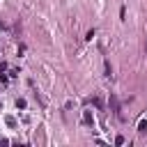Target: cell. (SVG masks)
<instances>
[{
  "label": "cell",
  "mask_w": 147,
  "mask_h": 147,
  "mask_svg": "<svg viewBox=\"0 0 147 147\" xmlns=\"http://www.w3.org/2000/svg\"><path fill=\"white\" fill-rule=\"evenodd\" d=\"M138 133H147V119H145V117H142L140 124H138Z\"/></svg>",
  "instance_id": "obj_1"
},
{
  "label": "cell",
  "mask_w": 147,
  "mask_h": 147,
  "mask_svg": "<svg viewBox=\"0 0 147 147\" xmlns=\"http://www.w3.org/2000/svg\"><path fill=\"white\" fill-rule=\"evenodd\" d=\"M83 122H85V124H92V122H94V119H92V113H90V110H85V113H83Z\"/></svg>",
  "instance_id": "obj_2"
},
{
  "label": "cell",
  "mask_w": 147,
  "mask_h": 147,
  "mask_svg": "<svg viewBox=\"0 0 147 147\" xmlns=\"http://www.w3.org/2000/svg\"><path fill=\"white\" fill-rule=\"evenodd\" d=\"M16 108H25V101L23 99H16Z\"/></svg>",
  "instance_id": "obj_3"
}]
</instances>
